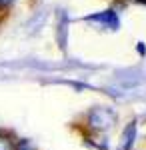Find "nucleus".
Listing matches in <instances>:
<instances>
[{
	"instance_id": "nucleus-1",
	"label": "nucleus",
	"mask_w": 146,
	"mask_h": 150,
	"mask_svg": "<svg viewBox=\"0 0 146 150\" xmlns=\"http://www.w3.org/2000/svg\"><path fill=\"white\" fill-rule=\"evenodd\" d=\"M88 124L96 130H108L116 124V114L110 108H94L88 116Z\"/></svg>"
},
{
	"instance_id": "nucleus-2",
	"label": "nucleus",
	"mask_w": 146,
	"mask_h": 150,
	"mask_svg": "<svg viewBox=\"0 0 146 150\" xmlns=\"http://www.w3.org/2000/svg\"><path fill=\"white\" fill-rule=\"evenodd\" d=\"M0 150H16V144L8 136H2L0 134Z\"/></svg>"
},
{
	"instance_id": "nucleus-3",
	"label": "nucleus",
	"mask_w": 146,
	"mask_h": 150,
	"mask_svg": "<svg viewBox=\"0 0 146 150\" xmlns=\"http://www.w3.org/2000/svg\"><path fill=\"white\" fill-rule=\"evenodd\" d=\"M8 4H12V0H0V6H8Z\"/></svg>"
}]
</instances>
